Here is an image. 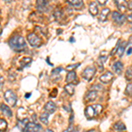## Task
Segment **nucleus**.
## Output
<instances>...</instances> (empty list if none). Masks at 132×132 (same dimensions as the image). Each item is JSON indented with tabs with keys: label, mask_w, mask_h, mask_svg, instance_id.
<instances>
[{
	"label": "nucleus",
	"mask_w": 132,
	"mask_h": 132,
	"mask_svg": "<svg viewBox=\"0 0 132 132\" xmlns=\"http://www.w3.org/2000/svg\"><path fill=\"white\" fill-rule=\"evenodd\" d=\"M9 45L13 50L20 51L26 48V42L22 36L17 35L11 38L9 41Z\"/></svg>",
	"instance_id": "f257e3e1"
},
{
	"label": "nucleus",
	"mask_w": 132,
	"mask_h": 132,
	"mask_svg": "<svg viewBox=\"0 0 132 132\" xmlns=\"http://www.w3.org/2000/svg\"><path fill=\"white\" fill-rule=\"evenodd\" d=\"M102 108L101 105H99V104H95V105H92V106H88L86 110H85V114L88 119H92L94 116H98L102 112Z\"/></svg>",
	"instance_id": "f03ea898"
},
{
	"label": "nucleus",
	"mask_w": 132,
	"mask_h": 132,
	"mask_svg": "<svg viewBox=\"0 0 132 132\" xmlns=\"http://www.w3.org/2000/svg\"><path fill=\"white\" fill-rule=\"evenodd\" d=\"M5 99L7 101V103L9 104L11 107H14L16 105L17 102V95L12 90H7L5 93Z\"/></svg>",
	"instance_id": "7ed1b4c3"
},
{
	"label": "nucleus",
	"mask_w": 132,
	"mask_h": 132,
	"mask_svg": "<svg viewBox=\"0 0 132 132\" xmlns=\"http://www.w3.org/2000/svg\"><path fill=\"white\" fill-rule=\"evenodd\" d=\"M96 73V68L94 66H87L83 71V78L87 81H91Z\"/></svg>",
	"instance_id": "20e7f679"
},
{
	"label": "nucleus",
	"mask_w": 132,
	"mask_h": 132,
	"mask_svg": "<svg viewBox=\"0 0 132 132\" xmlns=\"http://www.w3.org/2000/svg\"><path fill=\"white\" fill-rule=\"evenodd\" d=\"M27 40H28V42L30 43V45L32 47H35V48L40 47L42 43L41 38H39L35 34H34V33L29 34V35H27Z\"/></svg>",
	"instance_id": "39448f33"
},
{
	"label": "nucleus",
	"mask_w": 132,
	"mask_h": 132,
	"mask_svg": "<svg viewBox=\"0 0 132 132\" xmlns=\"http://www.w3.org/2000/svg\"><path fill=\"white\" fill-rule=\"evenodd\" d=\"M42 129L41 125L35 122H28L25 127L23 132H40Z\"/></svg>",
	"instance_id": "423d86ee"
},
{
	"label": "nucleus",
	"mask_w": 132,
	"mask_h": 132,
	"mask_svg": "<svg viewBox=\"0 0 132 132\" xmlns=\"http://www.w3.org/2000/svg\"><path fill=\"white\" fill-rule=\"evenodd\" d=\"M112 20L118 25H122L125 20V16L118 12H113Z\"/></svg>",
	"instance_id": "0eeeda50"
},
{
	"label": "nucleus",
	"mask_w": 132,
	"mask_h": 132,
	"mask_svg": "<svg viewBox=\"0 0 132 132\" xmlns=\"http://www.w3.org/2000/svg\"><path fill=\"white\" fill-rule=\"evenodd\" d=\"M114 79V74L110 71H107L106 73H104L103 75L101 76L100 78V81L103 84H108Z\"/></svg>",
	"instance_id": "6e6552de"
},
{
	"label": "nucleus",
	"mask_w": 132,
	"mask_h": 132,
	"mask_svg": "<svg viewBox=\"0 0 132 132\" xmlns=\"http://www.w3.org/2000/svg\"><path fill=\"white\" fill-rule=\"evenodd\" d=\"M44 110L48 114H53L55 111L56 110V104L53 101H48L46 103V105L44 106Z\"/></svg>",
	"instance_id": "1a4fd4ad"
},
{
	"label": "nucleus",
	"mask_w": 132,
	"mask_h": 132,
	"mask_svg": "<svg viewBox=\"0 0 132 132\" xmlns=\"http://www.w3.org/2000/svg\"><path fill=\"white\" fill-rule=\"evenodd\" d=\"M96 98H97V92L90 90L87 92L86 95H85V101H86V102H91L95 101Z\"/></svg>",
	"instance_id": "9d476101"
},
{
	"label": "nucleus",
	"mask_w": 132,
	"mask_h": 132,
	"mask_svg": "<svg viewBox=\"0 0 132 132\" xmlns=\"http://www.w3.org/2000/svg\"><path fill=\"white\" fill-rule=\"evenodd\" d=\"M114 3L118 8L119 11L121 12H125L128 9V4L126 0H114Z\"/></svg>",
	"instance_id": "9b49d317"
},
{
	"label": "nucleus",
	"mask_w": 132,
	"mask_h": 132,
	"mask_svg": "<svg viewBox=\"0 0 132 132\" xmlns=\"http://www.w3.org/2000/svg\"><path fill=\"white\" fill-rule=\"evenodd\" d=\"M112 69L113 71H114V73L116 74H121L123 71V64L122 62L120 61H117L116 63H114V64L112 65Z\"/></svg>",
	"instance_id": "f8f14e48"
},
{
	"label": "nucleus",
	"mask_w": 132,
	"mask_h": 132,
	"mask_svg": "<svg viewBox=\"0 0 132 132\" xmlns=\"http://www.w3.org/2000/svg\"><path fill=\"white\" fill-rule=\"evenodd\" d=\"M0 110H1V112L3 113L4 116H8V117L12 116V110H11V108L8 107L7 105H5V104H4V103L0 104Z\"/></svg>",
	"instance_id": "ddd939ff"
},
{
	"label": "nucleus",
	"mask_w": 132,
	"mask_h": 132,
	"mask_svg": "<svg viewBox=\"0 0 132 132\" xmlns=\"http://www.w3.org/2000/svg\"><path fill=\"white\" fill-rule=\"evenodd\" d=\"M47 2L45 0H37L36 1V8L39 12H43L46 10Z\"/></svg>",
	"instance_id": "4468645a"
},
{
	"label": "nucleus",
	"mask_w": 132,
	"mask_h": 132,
	"mask_svg": "<svg viewBox=\"0 0 132 132\" xmlns=\"http://www.w3.org/2000/svg\"><path fill=\"white\" fill-rule=\"evenodd\" d=\"M89 12L93 16H96L98 14V5L95 2H91L90 5H89Z\"/></svg>",
	"instance_id": "2eb2a0df"
},
{
	"label": "nucleus",
	"mask_w": 132,
	"mask_h": 132,
	"mask_svg": "<svg viewBox=\"0 0 132 132\" xmlns=\"http://www.w3.org/2000/svg\"><path fill=\"white\" fill-rule=\"evenodd\" d=\"M76 78H77L76 72L74 71H69V73H68L67 76H66V82H67V83H72V82L75 81Z\"/></svg>",
	"instance_id": "dca6fc26"
},
{
	"label": "nucleus",
	"mask_w": 132,
	"mask_h": 132,
	"mask_svg": "<svg viewBox=\"0 0 132 132\" xmlns=\"http://www.w3.org/2000/svg\"><path fill=\"white\" fill-rule=\"evenodd\" d=\"M109 12H110V10L108 9V8H104V9H102L101 12V15L99 17V20L102 21V22L105 21L107 20V17L108 14H109Z\"/></svg>",
	"instance_id": "f3484780"
},
{
	"label": "nucleus",
	"mask_w": 132,
	"mask_h": 132,
	"mask_svg": "<svg viewBox=\"0 0 132 132\" xmlns=\"http://www.w3.org/2000/svg\"><path fill=\"white\" fill-rule=\"evenodd\" d=\"M64 91L70 95V96H72V95L74 94V92H75V87H74V86L71 83H69V84H67L64 86Z\"/></svg>",
	"instance_id": "a211bd4d"
},
{
	"label": "nucleus",
	"mask_w": 132,
	"mask_h": 132,
	"mask_svg": "<svg viewBox=\"0 0 132 132\" xmlns=\"http://www.w3.org/2000/svg\"><path fill=\"white\" fill-rule=\"evenodd\" d=\"M114 130L122 131L126 129V126H125L124 123L122 122H117L114 124Z\"/></svg>",
	"instance_id": "6ab92c4d"
},
{
	"label": "nucleus",
	"mask_w": 132,
	"mask_h": 132,
	"mask_svg": "<svg viewBox=\"0 0 132 132\" xmlns=\"http://www.w3.org/2000/svg\"><path fill=\"white\" fill-rule=\"evenodd\" d=\"M68 3L74 7L79 8L83 5V0H67Z\"/></svg>",
	"instance_id": "aec40b11"
},
{
	"label": "nucleus",
	"mask_w": 132,
	"mask_h": 132,
	"mask_svg": "<svg viewBox=\"0 0 132 132\" xmlns=\"http://www.w3.org/2000/svg\"><path fill=\"white\" fill-rule=\"evenodd\" d=\"M126 44H127L126 42H123L120 45V47H118V48H117V54H118V56L120 57H122L123 53H124L125 48H126Z\"/></svg>",
	"instance_id": "412c9836"
},
{
	"label": "nucleus",
	"mask_w": 132,
	"mask_h": 132,
	"mask_svg": "<svg viewBox=\"0 0 132 132\" xmlns=\"http://www.w3.org/2000/svg\"><path fill=\"white\" fill-rule=\"evenodd\" d=\"M28 123V118H25L23 119V120L20 121V122H18V128L20 129V130H24L25 127L27 126V124Z\"/></svg>",
	"instance_id": "4be33fe9"
},
{
	"label": "nucleus",
	"mask_w": 132,
	"mask_h": 132,
	"mask_svg": "<svg viewBox=\"0 0 132 132\" xmlns=\"http://www.w3.org/2000/svg\"><path fill=\"white\" fill-rule=\"evenodd\" d=\"M40 120H41L42 122H43L44 124L47 125L48 123V114H47V113L42 114V116H40Z\"/></svg>",
	"instance_id": "5701e85b"
},
{
	"label": "nucleus",
	"mask_w": 132,
	"mask_h": 132,
	"mask_svg": "<svg viewBox=\"0 0 132 132\" xmlns=\"http://www.w3.org/2000/svg\"><path fill=\"white\" fill-rule=\"evenodd\" d=\"M8 127V124L5 120L0 119V131H5Z\"/></svg>",
	"instance_id": "b1692460"
},
{
	"label": "nucleus",
	"mask_w": 132,
	"mask_h": 132,
	"mask_svg": "<svg viewBox=\"0 0 132 132\" xmlns=\"http://www.w3.org/2000/svg\"><path fill=\"white\" fill-rule=\"evenodd\" d=\"M31 62H32V59L30 57H24V58H22L20 60V64L22 66H27V65H28Z\"/></svg>",
	"instance_id": "393cba45"
},
{
	"label": "nucleus",
	"mask_w": 132,
	"mask_h": 132,
	"mask_svg": "<svg viewBox=\"0 0 132 132\" xmlns=\"http://www.w3.org/2000/svg\"><path fill=\"white\" fill-rule=\"evenodd\" d=\"M54 16H55V18H56V20H59L60 19H62V17H63V12H62V11L60 9L57 8L54 12Z\"/></svg>",
	"instance_id": "a878e982"
},
{
	"label": "nucleus",
	"mask_w": 132,
	"mask_h": 132,
	"mask_svg": "<svg viewBox=\"0 0 132 132\" xmlns=\"http://www.w3.org/2000/svg\"><path fill=\"white\" fill-rule=\"evenodd\" d=\"M125 77H126V79L128 81H131L132 80V67H129V69L127 70Z\"/></svg>",
	"instance_id": "bb28decb"
},
{
	"label": "nucleus",
	"mask_w": 132,
	"mask_h": 132,
	"mask_svg": "<svg viewBox=\"0 0 132 132\" xmlns=\"http://www.w3.org/2000/svg\"><path fill=\"white\" fill-rule=\"evenodd\" d=\"M80 65V63H76V64H71V65H69L67 66V68H66V70H68V71H73L74 69H76V68H78V66Z\"/></svg>",
	"instance_id": "cd10ccee"
},
{
	"label": "nucleus",
	"mask_w": 132,
	"mask_h": 132,
	"mask_svg": "<svg viewBox=\"0 0 132 132\" xmlns=\"http://www.w3.org/2000/svg\"><path fill=\"white\" fill-rule=\"evenodd\" d=\"M125 93L129 95H132V84H129L127 86V88L125 90Z\"/></svg>",
	"instance_id": "c85d7f7f"
},
{
	"label": "nucleus",
	"mask_w": 132,
	"mask_h": 132,
	"mask_svg": "<svg viewBox=\"0 0 132 132\" xmlns=\"http://www.w3.org/2000/svg\"><path fill=\"white\" fill-rule=\"evenodd\" d=\"M90 90L96 91V92L101 91V90H102V86H100V85H94L93 86H92V87H91Z\"/></svg>",
	"instance_id": "c756f323"
},
{
	"label": "nucleus",
	"mask_w": 132,
	"mask_h": 132,
	"mask_svg": "<svg viewBox=\"0 0 132 132\" xmlns=\"http://www.w3.org/2000/svg\"><path fill=\"white\" fill-rule=\"evenodd\" d=\"M63 70V68H61V67H58V68H56V69H54L52 71V74H53V75H55V74H58L59 72L62 71Z\"/></svg>",
	"instance_id": "7c9ffc66"
},
{
	"label": "nucleus",
	"mask_w": 132,
	"mask_h": 132,
	"mask_svg": "<svg viewBox=\"0 0 132 132\" xmlns=\"http://www.w3.org/2000/svg\"><path fill=\"white\" fill-rule=\"evenodd\" d=\"M74 131H75V129H74V128L72 127L71 125H70V126L68 127L66 129H64V130H63V132H74Z\"/></svg>",
	"instance_id": "2f4dec72"
},
{
	"label": "nucleus",
	"mask_w": 132,
	"mask_h": 132,
	"mask_svg": "<svg viewBox=\"0 0 132 132\" xmlns=\"http://www.w3.org/2000/svg\"><path fill=\"white\" fill-rule=\"evenodd\" d=\"M4 83H5V79L2 76H0V90L2 89V87L4 86Z\"/></svg>",
	"instance_id": "473e14b6"
},
{
	"label": "nucleus",
	"mask_w": 132,
	"mask_h": 132,
	"mask_svg": "<svg viewBox=\"0 0 132 132\" xmlns=\"http://www.w3.org/2000/svg\"><path fill=\"white\" fill-rule=\"evenodd\" d=\"M108 0H97V2L100 4L101 5H105L106 4H107V2Z\"/></svg>",
	"instance_id": "72a5a7b5"
},
{
	"label": "nucleus",
	"mask_w": 132,
	"mask_h": 132,
	"mask_svg": "<svg viewBox=\"0 0 132 132\" xmlns=\"http://www.w3.org/2000/svg\"><path fill=\"white\" fill-rule=\"evenodd\" d=\"M128 9L129 11H132V1H130L129 4H128Z\"/></svg>",
	"instance_id": "f704fd0d"
},
{
	"label": "nucleus",
	"mask_w": 132,
	"mask_h": 132,
	"mask_svg": "<svg viewBox=\"0 0 132 132\" xmlns=\"http://www.w3.org/2000/svg\"><path fill=\"white\" fill-rule=\"evenodd\" d=\"M127 20L129 22H132V13L129 14V16H127Z\"/></svg>",
	"instance_id": "c9c22d12"
},
{
	"label": "nucleus",
	"mask_w": 132,
	"mask_h": 132,
	"mask_svg": "<svg viewBox=\"0 0 132 132\" xmlns=\"http://www.w3.org/2000/svg\"><path fill=\"white\" fill-rule=\"evenodd\" d=\"M131 53H132V48H129V50L127 51V55H128V56H129V55H130Z\"/></svg>",
	"instance_id": "e433bc0d"
},
{
	"label": "nucleus",
	"mask_w": 132,
	"mask_h": 132,
	"mask_svg": "<svg viewBox=\"0 0 132 132\" xmlns=\"http://www.w3.org/2000/svg\"><path fill=\"white\" fill-rule=\"evenodd\" d=\"M129 44H132V35L129 37Z\"/></svg>",
	"instance_id": "4c0bfd02"
},
{
	"label": "nucleus",
	"mask_w": 132,
	"mask_h": 132,
	"mask_svg": "<svg viewBox=\"0 0 132 132\" xmlns=\"http://www.w3.org/2000/svg\"><path fill=\"white\" fill-rule=\"evenodd\" d=\"M44 132H54V131L51 130V129H45V131Z\"/></svg>",
	"instance_id": "58836bf2"
},
{
	"label": "nucleus",
	"mask_w": 132,
	"mask_h": 132,
	"mask_svg": "<svg viewBox=\"0 0 132 132\" xmlns=\"http://www.w3.org/2000/svg\"><path fill=\"white\" fill-rule=\"evenodd\" d=\"M31 96V93H27V95H26V98H29Z\"/></svg>",
	"instance_id": "ea45409f"
},
{
	"label": "nucleus",
	"mask_w": 132,
	"mask_h": 132,
	"mask_svg": "<svg viewBox=\"0 0 132 132\" xmlns=\"http://www.w3.org/2000/svg\"><path fill=\"white\" fill-rule=\"evenodd\" d=\"M4 1H5V3H11V2H12V0H4Z\"/></svg>",
	"instance_id": "a19ab883"
},
{
	"label": "nucleus",
	"mask_w": 132,
	"mask_h": 132,
	"mask_svg": "<svg viewBox=\"0 0 132 132\" xmlns=\"http://www.w3.org/2000/svg\"><path fill=\"white\" fill-rule=\"evenodd\" d=\"M120 132H121V131H120Z\"/></svg>",
	"instance_id": "79ce46f5"
}]
</instances>
